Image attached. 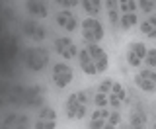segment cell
I'll list each match as a JSON object with an SVG mask.
<instances>
[{"mask_svg":"<svg viewBox=\"0 0 156 129\" xmlns=\"http://www.w3.org/2000/svg\"><path fill=\"white\" fill-rule=\"evenodd\" d=\"M82 8H84L86 12L90 14V18H92V16H96V14L100 12L101 2H100V0H84V2H82Z\"/></svg>","mask_w":156,"mask_h":129,"instance_id":"cell-22","label":"cell"},{"mask_svg":"<svg viewBox=\"0 0 156 129\" xmlns=\"http://www.w3.org/2000/svg\"><path fill=\"white\" fill-rule=\"evenodd\" d=\"M150 129H156V123H152V125H150Z\"/></svg>","mask_w":156,"mask_h":129,"instance_id":"cell-30","label":"cell"},{"mask_svg":"<svg viewBox=\"0 0 156 129\" xmlns=\"http://www.w3.org/2000/svg\"><path fill=\"white\" fill-rule=\"evenodd\" d=\"M55 51L61 55L62 59H76L78 57V47H76V43L72 41L70 37H57L55 39Z\"/></svg>","mask_w":156,"mask_h":129,"instance_id":"cell-7","label":"cell"},{"mask_svg":"<svg viewBox=\"0 0 156 129\" xmlns=\"http://www.w3.org/2000/svg\"><path fill=\"white\" fill-rule=\"evenodd\" d=\"M2 129H29V117L20 113H8L2 121Z\"/></svg>","mask_w":156,"mask_h":129,"instance_id":"cell-14","label":"cell"},{"mask_svg":"<svg viewBox=\"0 0 156 129\" xmlns=\"http://www.w3.org/2000/svg\"><path fill=\"white\" fill-rule=\"evenodd\" d=\"M80 31H82V37L92 45H98V41H101V37H104V26L96 18H86L80 24Z\"/></svg>","mask_w":156,"mask_h":129,"instance_id":"cell-2","label":"cell"},{"mask_svg":"<svg viewBox=\"0 0 156 129\" xmlns=\"http://www.w3.org/2000/svg\"><path fill=\"white\" fill-rule=\"evenodd\" d=\"M45 88L41 84H31L29 88H26V104L31 108H37L41 106L43 100H45Z\"/></svg>","mask_w":156,"mask_h":129,"instance_id":"cell-11","label":"cell"},{"mask_svg":"<svg viewBox=\"0 0 156 129\" xmlns=\"http://www.w3.org/2000/svg\"><path fill=\"white\" fill-rule=\"evenodd\" d=\"M111 112L107 110V108H98L94 110V113L90 116V123H88V127L90 129H104L107 120H109Z\"/></svg>","mask_w":156,"mask_h":129,"instance_id":"cell-15","label":"cell"},{"mask_svg":"<svg viewBox=\"0 0 156 129\" xmlns=\"http://www.w3.org/2000/svg\"><path fill=\"white\" fill-rule=\"evenodd\" d=\"M115 80H104L98 86V90L94 94V106L98 108H107L109 106V92H111V86H113Z\"/></svg>","mask_w":156,"mask_h":129,"instance_id":"cell-12","label":"cell"},{"mask_svg":"<svg viewBox=\"0 0 156 129\" xmlns=\"http://www.w3.org/2000/svg\"><path fill=\"white\" fill-rule=\"evenodd\" d=\"M55 22H57V26L62 28L65 31H76V28H78V20L74 18V14H72L70 10H61V12L57 14Z\"/></svg>","mask_w":156,"mask_h":129,"instance_id":"cell-13","label":"cell"},{"mask_svg":"<svg viewBox=\"0 0 156 129\" xmlns=\"http://www.w3.org/2000/svg\"><path fill=\"white\" fill-rule=\"evenodd\" d=\"M107 16H109V22L113 24V26H117V22H119V14H117V8L115 10H107Z\"/></svg>","mask_w":156,"mask_h":129,"instance_id":"cell-28","label":"cell"},{"mask_svg":"<svg viewBox=\"0 0 156 129\" xmlns=\"http://www.w3.org/2000/svg\"><path fill=\"white\" fill-rule=\"evenodd\" d=\"M148 116H146L144 108L140 104H135L129 112V129H146Z\"/></svg>","mask_w":156,"mask_h":129,"instance_id":"cell-9","label":"cell"},{"mask_svg":"<svg viewBox=\"0 0 156 129\" xmlns=\"http://www.w3.org/2000/svg\"><path fill=\"white\" fill-rule=\"evenodd\" d=\"M72 68L68 67L66 63H57L53 64V71H51V80L57 88H66L68 84L72 82Z\"/></svg>","mask_w":156,"mask_h":129,"instance_id":"cell-4","label":"cell"},{"mask_svg":"<svg viewBox=\"0 0 156 129\" xmlns=\"http://www.w3.org/2000/svg\"><path fill=\"white\" fill-rule=\"evenodd\" d=\"M146 51H148V49L144 47V43H140V41H135V43H131V45L127 47V53H125V57H127V63H129V67H139V64L144 61V57H146Z\"/></svg>","mask_w":156,"mask_h":129,"instance_id":"cell-8","label":"cell"},{"mask_svg":"<svg viewBox=\"0 0 156 129\" xmlns=\"http://www.w3.org/2000/svg\"><path fill=\"white\" fill-rule=\"evenodd\" d=\"M78 64H80V68H82V71H84L86 74H90V76L98 74L96 64H94V61H92L90 51H88L86 47H84V49H80V53H78Z\"/></svg>","mask_w":156,"mask_h":129,"instance_id":"cell-18","label":"cell"},{"mask_svg":"<svg viewBox=\"0 0 156 129\" xmlns=\"http://www.w3.org/2000/svg\"><path fill=\"white\" fill-rule=\"evenodd\" d=\"M144 63L148 64V68H156V47L154 49H148L146 51V57H144Z\"/></svg>","mask_w":156,"mask_h":129,"instance_id":"cell-26","label":"cell"},{"mask_svg":"<svg viewBox=\"0 0 156 129\" xmlns=\"http://www.w3.org/2000/svg\"><path fill=\"white\" fill-rule=\"evenodd\" d=\"M23 33H26L27 37H31V39H35V41H41V39H45V28L43 26H39L37 22H23Z\"/></svg>","mask_w":156,"mask_h":129,"instance_id":"cell-17","label":"cell"},{"mask_svg":"<svg viewBox=\"0 0 156 129\" xmlns=\"http://www.w3.org/2000/svg\"><path fill=\"white\" fill-rule=\"evenodd\" d=\"M121 28L125 29H131L133 26H136V22H139V18H136V14H121Z\"/></svg>","mask_w":156,"mask_h":129,"instance_id":"cell-23","label":"cell"},{"mask_svg":"<svg viewBox=\"0 0 156 129\" xmlns=\"http://www.w3.org/2000/svg\"><path fill=\"white\" fill-rule=\"evenodd\" d=\"M139 8L143 10V12L148 14V12H152V10L156 8V2H152V0H140V2H139Z\"/></svg>","mask_w":156,"mask_h":129,"instance_id":"cell-27","label":"cell"},{"mask_svg":"<svg viewBox=\"0 0 156 129\" xmlns=\"http://www.w3.org/2000/svg\"><path fill=\"white\" fill-rule=\"evenodd\" d=\"M119 10H121V14H136L139 2H135V0H123V2H119Z\"/></svg>","mask_w":156,"mask_h":129,"instance_id":"cell-24","label":"cell"},{"mask_svg":"<svg viewBox=\"0 0 156 129\" xmlns=\"http://www.w3.org/2000/svg\"><path fill=\"white\" fill-rule=\"evenodd\" d=\"M135 84L136 88H140L146 94H154L156 92V71L152 68H143L135 74Z\"/></svg>","mask_w":156,"mask_h":129,"instance_id":"cell-5","label":"cell"},{"mask_svg":"<svg viewBox=\"0 0 156 129\" xmlns=\"http://www.w3.org/2000/svg\"><path fill=\"white\" fill-rule=\"evenodd\" d=\"M8 100L14 102V104H20L22 100H26V88H22L20 84H16V86L12 88V94L8 96Z\"/></svg>","mask_w":156,"mask_h":129,"instance_id":"cell-21","label":"cell"},{"mask_svg":"<svg viewBox=\"0 0 156 129\" xmlns=\"http://www.w3.org/2000/svg\"><path fill=\"white\" fill-rule=\"evenodd\" d=\"M55 127H57V112H55V108H51V106L41 108L39 116L35 117V121H33V129H55Z\"/></svg>","mask_w":156,"mask_h":129,"instance_id":"cell-6","label":"cell"},{"mask_svg":"<svg viewBox=\"0 0 156 129\" xmlns=\"http://www.w3.org/2000/svg\"><path fill=\"white\" fill-rule=\"evenodd\" d=\"M65 112L70 120H82L88 112V94L86 92H72L65 102Z\"/></svg>","mask_w":156,"mask_h":129,"instance_id":"cell-1","label":"cell"},{"mask_svg":"<svg viewBox=\"0 0 156 129\" xmlns=\"http://www.w3.org/2000/svg\"><path fill=\"white\" fill-rule=\"evenodd\" d=\"M26 8L35 18H47V14H49L47 2H41V0H29V2H26Z\"/></svg>","mask_w":156,"mask_h":129,"instance_id":"cell-19","label":"cell"},{"mask_svg":"<svg viewBox=\"0 0 156 129\" xmlns=\"http://www.w3.org/2000/svg\"><path fill=\"white\" fill-rule=\"evenodd\" d=\"M127 100V92L125 88L121 86L119 82H113V86H111V92H109V106L113 108V110H119L121 104Z\"/></svg>","mask_w":156,"mask_h":129,"instance_id":"cell-16","label":"cell"},{"mask_svg":"<svg viewBox=\"0 0 156 129\" xmlns=\"http://www.w3.org/2000/svg\"><path fill=\"white\" fill-rule=\"evenodd\" d=\"M58 6H65V8H70V6H78L76 0H57Z\"/></svg>","mask_w":156,"mask_h":129,"instance_id":"cell-29","label":"cell"},{"mask_svg":"<svg viewBox=\"0 0 156 129\" xmlns=\"http://www.w3.org/2000/svg\"><path fill=\"white\" fill-rule=\"evenodd\" d=\"M86 49L90 51V57H92V61H94V64H96L98 74L104 72L105 68H107V64H109V57H107V53L100 45H92V43H88Z\"/></svg>","mask_w":156,"mask_h":129,"instance_id":"cell-10","label":"cell"},{"mask_svg":"<svg viewBox=\"0 0 156 129\" xmlns=\"http://www.w3.org/2000/svg\"><path fill=\"white\" fill-rule=\"evenodd\" d=\"M119 123H121V113L115 110V112H111V116H109V120H107V123H105L104 129H115Z\"/></svg>","mask_w":156,"mask_h":129,"instance_id":"cell-25","label":"cell"},{"mask_svg":"<svg viewBox=\"0 0 156 129\" xmlns=\"http://www.w3.org/2000/svg\"><path fill=\"white\" fill-rule=\"evenodd\" d=\"M47 63H49L47 49H43V47H31V49H27V51H26V64H27L29 71L39 72V71L45 68Z\"/></svg>","mask_w":156,"mask_h":129,"instance_id":"cell-3","label":"cell"},{"mask_svg":"<svg viewBox=\"0 0 156 129\" xmlns=\"http://www.w3.org/2000/svg\"><path fill=\"white\" fill-rule=\"evenodd\" d=\"M140 33L148 35L150 39H156V16H150L140 24Z\"/></svg>","mask_w":156,"mask_h":129,"instance_id":"cell-20","label":"cell"}]
</instances>
